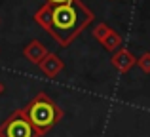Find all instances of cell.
I'll use <instances>...</instances> for the list:
<instances>
[{"label": "cell", "mask_w": 150, "mask_h": 137, "mask_svg": "<svg viewBox=\"0 0 150 137\" xmlns=\"http://www.w3.org/2000/svg\"><path fill=\"white\" fill-rule=\"evenodd\" d=\"M91 21H93V11L86 4H82L80 0H74L72 4L51 8V21L48 33L65 48Z\"/></svg>", "instance_id": "cell-1"}, {"label": "cell", "mask_w": 150, "mask_h": 137, "mask_svg": "<svg viewBox=\"0 0 150 137\" xmlns=\"http://www.w3.org/2000/svg\"><path fill=\"white\" fill-rule=\"evenodd\" d=\"M25 112L29 116L33 128L38 131V135H46L59 120L65 116L63 109L55 103L48 93L40 92L33 97V101L25 105Z\"/></svg>", "instance_id": "cell-2"}, {"label": "cell", "mask_w": 150, "mask_h": 137, "mask_svg": "<svg viewBox=\"0 0 150 137\" xmlns=\"http://www.w3.org/2000/svg\"><path fill=\"white\" fill-rule=\"evenodd\" d=\"M0 137H40L38 131L33 128L25 107L13 111L2 124H0Z\"/></svg>", "instance_id": "cell-3"}, {"label": "cell", "mask_w": 150, "mask_h": 137, "mask_svg": "<svg viewBox=\"0 0 150 137\" xmlns=\"http://www.w3.org/2000/svg\"><path fill=\"white\" fill-rule=\"evenodd\" d=\"M110 63H112V67L116 69V70H120V72H127V70L131 69L133 65H137V57L133 55V53L129 52L127 48H120V50H118V52L112 55Z\"/></svg>", "instance_id": "cell-4"}, {"label": "cell", "mask_w": 150, "mask_h": 137, "mask_svg": "<svg viewBox=\"0 0 150 137\" xmlns=\"http://www.w3.org/2000/svg\"><path fill=\"white\" fill-rule=\"evenodd\" d=\"M38 67H40V70L48 78H55L63 69H65V63L61 61V57H59V55H55V53H48V55L38 63Z\"/></svg>", "instance_id": "cell-5"}, {"label": "cell", "mask_w": 150, "mask_h": 137, "mask_svg": "<svg viewBox=\"0 0 150 137\" xmlns=\"http://www.w3.org/2000/svg\"><path fill=\"white\" fill-rule=\"evenodd\" d=\"M48 53H50L48 48H46L40 40H33V42H29V44L23 48V55H25V59L30 61V63H34V65H38L46 55H48Z\"/></svg>", "instance_id": "cell-6"}, {"label": "cell", "mask_w": 150, "mask_h": 137, "mask_svg": "<svg viewBox=\"0 0 150 137\" xmlns=\"http://www.w3.org/2000/svg\"><path fill=\"white\" fill-rule=\"evenodd\" d=\"M51 4H44V6H40L36 10V13H34V21L38 23V25L42 27V29L48 31L50 29V21H51Z\"/></svg>", "instance_id": "cell-7"}, {"label": "cell", "mask_w": 150, "mask_h": 137, "mask_svg": "<svg viewBox=\"0 0 150 137\" xmlns=\"http://www.w3.org/2000/svg\"><path fill=\"white\" fill-rule=\"evenodd\" d=\"M101 44H103V48H105L106 52H112V53H116L118 50L122 48V36H120V34H118L116 31L112 29V31L108 33V36H106L105 40L101 42Z\"/></svg>", "instance_id": "cell-8"}, {"label": "cell", "mask_w": 150, "mask_h": 137, "mask_svg": "<svg viewBox=\"0 0 150 137\" xmlns=\"http://www.w3.org/2000/svg\"><path fill=\"white\" fill-rule=\"evenodd\" d=\"M110 27L106 25V23H99V25H95L93 27V31H91V34H93V38L95 40H99V42H103L106 36H108V33H110Z\"/></svg>", "instance_id": "cell-9"}, {"label": "cell", "mask_w": 150, "mask_h": 137, "mask_svg": "<svg viewBox=\"0 0 150 137\" xmlns=\"http://www.w3.org/2000/svg\"><path fill=\"white\" fill-rule=\"evenodd\" d=\"M137 65H139V69L143 70V72L150 74V53H143V55L137 59Z\"/></svg>", "instance_id": "cell-10"}, {"label": "cell", "mask_w": 150, "mask_h": 137, "mask_svg": "<svg viewBox=\"0 0 150 137\" xmlns=\"http://www.w3.org/2000/svg\"><path fill=\"white\" fill-rule=\"evenodd\" d=\"M74 0H46V4H51V6H63V4H72Z\"/></svg>", "instance_id": "cell-11"}, {"label": "cell", "mask_w": 150, "mask_h": 137, "mask_svg": "<svg viewBox=\"0 0 150 137\" xmlns=\"http://www.w3.org/2000/svg\"><path fill=\"white\" fill-rule=\"evenodd\" d=\"M4 92V84H2V82H0V93H2Z\"/></svg>", "instance_id": "cell-12"}]
</instances>
